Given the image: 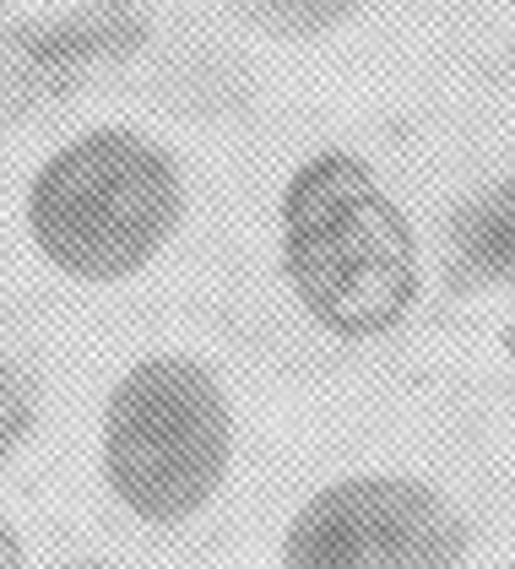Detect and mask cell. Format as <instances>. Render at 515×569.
Segmentation results:
<instances>
[{
  "mask_svg": "<svg viewBox=\"0 0 515 569\" xmlns=\"http://www.w3.org/2000/svg\"><path fill=\"white\" fill-rule=\"evenodd\" d=\"M277 271L315 331L331 342H380L424 293L418 228L369 158L320 147L277 196Z\"/></svg>",
  "mask_w": 515,
  "mask_h": 569,
  "instance_id": "cell-1",
  "label": "cell"
},
{
  "mask_svg": "<svg viewBox=\"0 0 515 569\" xmlns=\"http://www.w3.org/2000/svg\"><path fill=\"white\" fill-rule=\"evenodd\" d=\"M185 222V174L126 126L66 141L28 184V233L55 271L109 288L158 261Z\"/></svg>",
  "mask_w": 515,
  "mask_h": 569,
  "instance_id": "cell-2",
  "label": "cell"
},
{
  "mask_svg": "<svg viewBox=\"0 0 515 569\" xmlns=\"http://www.w3.org/2000/svg\"><path fill=\"white\" fill-rule=\"evenodd\" d=\"M234 467V407L190 352L136 358L103 401V478L136 521L201 516Z\"/></svg>",
  "mask_w": 515,
  "mask_h": 569,
  "instance_id": "cell-3",
  "label": "cell"
},
{
  "mask_svg": "<svg viewBox=\"0 0 515 569\" xmlns=\"http://www.w3.org/2000/svg\"><path fill=\"white\" fill-rule=\"evenodd\" d=\"M467 510L407 472H353L309 493L283 531V569H462Z\"/></svg>",
  "mask_w": 515,
  "mask_h": 569,
  "instance_id": "cell-4",
  "label": "cell"
},
{
  "mask_svg": "<svg viewBox=\"0 0 515 569\" xmlns=\"http://www.w3.org/2000/svg\"><path fill=\"white\" fill-rule=\"evenodd\" d=\"M450 239H456V266L467 277H477V282L515 277V174L477 190L456 212Z\"/></svg>",
  "mask_w": 515,
  "mask_h": 569,
  "instance_id": "cell-5",
  "label": "cell"
},
{
  "mask_svg": "<svg viewBox=\"0 0 515 569\" xmlns=\"http://www.w3.org/2000/svg\"><path fill=\"white\" fill-rule=\"evenodd\" d=\"M239 22H250L256 33L277 44H315L343 33L353 17H364L375 0H228Z\"/></svg>",
  "mask_w": 515,
  "mask_h": 569,
  "instance_id": "cell-6",
  "label": "cell"
},
{
  "mask_svg": "<svg viewBox=\"0 0 515 569\" xmlns=\"http://www.w3.org/2000/svg\"><path fill=\"white\" fill-rule=\"evenodd\" d=\"M33 435V386L17 363L0 358V461Z\"/></svg>",
  "mask_w": 515,
  "mask_h": 569,
  "instance_id": "cell-7",
  "label": "cell"
},
{
  "mask_svg": "<svg viewBox=\"0 0 515 569\" xmlns=\"http://www.w3.org/2000/svg\"><path fill=\"white\" fill-rule=\"evenodd\" d=\"M0 569H22V542L6 521H0Z\"/></svg>",
  "mask_w": 515,
  "mask_h": 569,
  "instance_id": "cell-8",
  "label": "cell"
},
{
  "mask_svg": "<svg viewBox=\"0 0 515 569\" xmlns=\"http://www.w3.org/2000/svg\"><path fill=\"white\" fill-rule=\"evenodd\" d=\"M66 569H103V565H92V559H77V565H66Z\"/></svg>",
  "mask_w": 515,
  "mask_h": 569,
  "instance_id": "cell-9",
  "label": "cell"
}]
</instances>
